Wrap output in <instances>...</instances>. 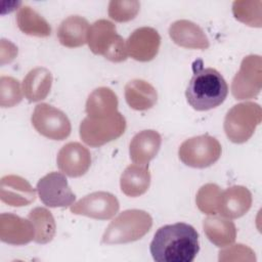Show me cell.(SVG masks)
Returning a JSON list of instances; mask_svg holds the SVG:
<instances>
[{
  "label": "cell",
  "mask_w": 262,
  "mask_h": 262,
  "mask_svg": "<svg viewBox=\"0 0 262 262\" xmlns=\"http://www.w3.org/2000/svg\"><path fill=\"white\" fill-rule=\"evenodd\" d=\"M157 262H191L200 251L199 233L183 222L160 227L149 246Z\"/></svg>",
  "instance_id": "6da1fadb"
},
{
  "label": "cell",
  "mask_w": 262,
  "mask_h": 262,
  "mask_svg": "<svg viewBox=\"0 0 262 262\" xmlns=\"http://www.w3.org/2000/svg\"><path fill=\"white\" fill-rule=\"evenodd\" d=\"M202 61L188 82L185 97L196 111H209L220 105L226 98L228 86L222 75L213 68H203Z\"/></svg>",
  "instance_id": "7a4b0ae2"
},
{
  "label": "cell",
  "mask_w": 262,
  "mask_h": 262,
  "mask_svg": "<svg viewBox=\"0 0 262 262\" xmlns=\"http://www.w3.org/2000/svg\"><path fill=\"white\" fill-rule=\"evenodd\" d=\"M151 216L139 209H130L120 213L104 230L101 243L107 245L127 244L140 239L151 228Z\"/></svg>",
  "instance_id": "3957f363"
},
{
  "label": "cell",
  "mask_w": 262,
  "mask_h": 262,
  "mask_svg": "<svg viewBox=\"0 0 262 262\" xmlns=\"http://www.w3.org/2000/svg\"><path fill=\"white\" fill-rule=\"evenodd\" d=\"M87 44L94 54L102 55L113 62L127 59L126 42L117 33L116 26L107 19L95 20L89 27Z\"/></svg>",
  "instance_id": "277c9868"
},
{
  "label": "cell",
  "mask_w": 262,
  "mask_h": 262,
  "mask_svg": "<svg viewBox=\"0 0 262 262\" xmlns=\"http://www.w3.org/2000/svg\"><path fill=\"white\" fill-rule=\"evenodd\" d=\"M262 121V108L256 102L246 101L234 104L224 118L223 128L233 143L248 141Z\"/></svg>",
  "instance_id": "5b68a950"
},
{
  "label": "cell",
  "mask_w": 262,
  "mask_h": 262,
  "mask_svg": "<svg viewBox=\"0 0 262 262\" xmlns=\"http://www.w3.org/2000/svg\"><path fill=\"white\" fill-rule=\"evenodd\" d=\"M126 129V119L117 112L104 118L86 117L80 124V137L87 145L97 147L119 138Z\"/></svg>",
  "instance_id": "8992f818"
},
{
  "label": "cell",
  "mask_w": 262,
  "mask_h": 262,
  "mask_svg": "<svg viewBox=\"0 0 262 262\" xmlns=\"http://www.w3.org/2000/svg\"><path fill=\"white\" fill-rule=\"evenodd\" d=\"M221 151L219 141L213 136L204 134L184 140L178 148V156L186 166L203 169L216 163Z\"/></svg>",
  "instance_id": "52a82bcc"
},
{
  "label": "cell",
  "mask_w": 262,
  "mask_h": 262,
  "mask_svg": "<svg viewBox=\"0 0 262 262\" xmlns=\"http://www.w3.org/2000/svg\"><path fill=\"white\" fill-rule=\"evenodd\" d=\"M31 122L39 134L52 140H63L71 134L72 126L68 116L48 103L35 106Z\"/></svg>",
  "instance_id": "ba28073f"
},
{
  "label": "cell",
  "mask_w": 262,
  "mask_h": 262,
  "mask_svg": "<svg viewBox=\"0 0 262 262\" xmlns=\"http://www.w3.org/2000/svg\"><path fill=\"white\" fill-rule=\"evenodd\" d=\"M262 87V58L257 54H250L243 58L238 72L231 82V93L235 99H250L256 97Z\"/></svg>",
  "instance_id": "9c48e42d"
},
{
  "label": "cell",
  "mask_w": 262,
  "mask_h": 262,
  "mask_svg": "<svg viewBox=\"0 0 262 262\" xmlns=\"http://www.w3.org/2000/svg\"><path fill=\"white\" fill-rule=\"evenodd\" d=\"M36 188L41 202L47 207L66 208L72 206L76 200V194L60 172L46 174L39 179Z\"/></svg>",
  "instance_id": "30bf717a"
},
{
  "label": "cell",
  "mask_w": 262,
  "mask_h": 262,
  "mask_svg": "<svg viewBox=\"0 0 262 262\" xmlns=\"http://www.w3.org/2000/svg\"><path fill=\"white\" fill-rule=\"evenodd\" d=\"M118 199L107 191H94L74 203L71 212L93 219L107 220L113 218L119 211Z\"/></svg>",
  "instance_id": "8fae6325"
},
{
  "label": "cell",
  "mask_w": 262,
  "mask_h": 262,
  "mask_svg": "<svg viewBox=\"0 0 262 262\" xmlns=\"http://www.w3.org/2000/svg\"><path fill=\"white\" fill-rule=\"evenodd\" d=\"M161 45V36L150 27L134 30L126 40L128 55L138 61H149L156 57Z\"/></svg>",
  "instance_id": "7c38bea8"
},
{
  "label": "cell",
  "mask_w": 262,
  "mask_h": 262,
  "mask_svg": "<svg viewBox=\"0 0 262 262\" xmlns=\"http://www.w3.org/2000/svg\"><path fill=\"white\" fill-rule=\"evenodd\" d=\"M56 163L59 170L70 177L84 175L91 165V155L80 142H69L58 151Z\"/></svg>",
  "instance_id": "4fadbf2b"
},
{
  "label": "cell",
  "mask_w": 262,
  "mask_h": 262,
  "mask_svg": "<svg viewBox=\"0 0 262 262\" xmlns=\"http://www.w3.org/2000/svg\"><path fill=\"white\" fill-rule=\"evenodd\" d=\"M0 199L12 207H24L36 199V190L29 181L18 175H5L0 181Z\"/></svg>",
  "instance_id": "5bb4252c"
},
{
  "label": "cell",
  "mask_w": 262,
  "mask_h": 262,
  "mask_svg": "<svg viewBox=\"0 0 262 262\" xmlns=\"http://www.w3.org/2000/svg\"><path fill=\"white\" fill-rule=\"evenodd\" d=\"M35 237V228L29 219L15 214L2 213L0 215V239L3 243L23 246Z\"/></svg>",
  "instance_id": "9a60e30c"
},
{
  "label": "cell",
  "mask_w": 262,
  "mask_h": 262,
  "mask_svg": "<svg viewBox=\"0 0 262 262\" xmlns=\"http://www.w3.org/2000/svg\"><path fill=\"white\" fill-rule=\"evenodd\" d=\"M252 206L251 191L242 185H233L221 191L218 214L228 219L244 216Z\"/></svg>",
  "instance_id": "2e32d148"
},
{
  "label": "cell",
  "mask_w": 262,
  "mask_h": 262,
  "mask_svg": "<svg viewBox=\"0 0 262 262\" xmlns=\"http://www.w3.org/2000/svg\"><path fill=\"white\" fill-rule=\"evenodd\" d=\"M169 35L178 46L189 49H207L210 41L204 30L188 19H178L169 27Z\"/></svg>",
  "instance_id": "e0dca14e"
},
{
  "label": "cell",
  "mask_w": 262,
  "mask_h": 262,
  "mask_svg": "<svg viewBox=\"0 0 262 262\" xmlns=\"http://www.w3.org/2000/svg\"><path fill=\"white\" fill-rule=\"evenodd\" d=\"M161 135L156 130H142L136 133L129 144L130 159L140 165H147L159 152Z\"/></svg>",
  "instance_id": "ac0fdd59"
},
{
  "label": "cell",
  "mask_w": 262,
  "mask_h": 262,
  "mask_svg": "<svg viewBox=\"0 0 262 262\" xmlns=\"http://www.w3.org/2000/svg\"><path fill=\"white\" fill-rule=\"evenodd\" d=\"M88 31L89 24L86 18L80 15H70L60 23L56 36L61 45L76 48L87 43Z\"/></svg>",
  "instance_id": "d6986e66"
},
{
  "label": "cell",
  "mask_w": 262,
  "mask_h": 262,
  "mask_svg": "<svg viewBox=\"0 0 262 262\" xmlns=\"http://www.w3.org/2000/svg\"><path fill=\"white\" fill-rule=\"evenodd\" d=\"M125 99L131 108L145 111L157 103L158 92L147 81L133 79L125 85Z\"/></svg>",
  "instance_id": "ffe728a7"
},
{
  "label": "cell",
  "mask_w": 262,
  "mask_h": 262,
  "mask_svg": "<svg viewBox=\"0 0 262 262\" xmlns=\"http://www.w3.org/2000/svg\"><path fill=\"white\" fill-rule=\"evenodd\" d=\"M52 74L43 67L31 70L23 81V92L30 102L43 100L47 97L52 86Z\"/></svg>",
  "instance_id": "44dd1931"
},
{
  "label": "cell",
  "mask_w": 262,
  "mask_h": 262,
  "mask_svg": "<svg viewBox=\"0 0 262 262\" xmlns=\"http://www.w3.org/2000/svg\"><path fill=\"white\" fill-rule=\"evenodd\" d=\"M150 185V173L147 165L131 164L121 175L120 186L124 194L136 198L147 191Z\"/></svg>",
  "instance_id": "7402d4cb"
},
{
  "label": "cell",
  "mask_w": 262,
  "mask_h": 262,
  "mask_svg": "<svg viewBox=\"0 0 262 262\" xmlns=\"http://www.w3.org/2000/svg\"><path fill=\"white\" fill-rule=\"evenodd\" d=\"M203 228L208 239L218 248L230 246L236 237L234 223L225 217L212 215L203 221Z\"/></svg>",
  "instance_id": "603a6c76"
},
{
  "label": "cell",
  "mask_w": 262,
  "mask_h": 262,
  "mask_svg": "<svg viewBox=\"0 0 262 262\" xmlns=\"http://www.w3.org/2000/svg\"><path fill=\"white\" fill-rule=\"evenodd\" d=\"M118 97L108 87H98L88 96L85 112L90 118L108 117L118 111Z\"/></svg>",
  "instance_id": "cb8c5ba5"
},
{
  "label": "cell",
  "mask_w": 262,
  "mask_h": 262,
  "mask_svg": "<svg viewBox=\"0 0 262 262\" xmlns=\"http://www.w3.org/2000/svg\"><path fill=\"white\" fill-rule=\"evenodd\" d=\"M18 29L30 36L48 37L51 34V27L48 21L29 5H23L16 13Z\"/></svg>",
  "instance_id": "d4e9b609"
},
{
  "label": "cell",
  "mask_w": 262,
  "mask_h": 262,
  "mask_svg": "<svg viewBox=\"0 0 262 262\" xmlns=\"http://www.w3.org/2000/svg\"><path fill=\"white\" fill-rule=\"evenodd\" d=\"M28 219L35 228L34 241L37 244L44 245L52 241L56 231V224L49 210L43 207H36L30 211Z\"/></svg>",
  "instance_id": "484cf974"
},
{
  "label": "cell",
  "mask_w": 262,
  "mask_h": 262,
  "mask_svg": "<svg viewBox=\"0 0 262 262\" xmlns=\"http://www.w3.org/2000/svg\"><path fill=\"white\" fill-rule=\"evenodd\" d=\"M262 1L260 0H236L232 3L234 17L250 26L260 28L262 25Z\"/></svg>",
  "instance_id": "4316f807"
},
{
  "label": "cell",
  "mask_w": 262,
  "mask_h": 262,
  "mask_svg": "<svg viewBox=\"0 0 262 262\" xmlns=\"http://www.w3.org/2000/svg\"><path fill=\"white\" fill-rule=\"evenodd\" d=\"M221 191V188L215 183H207L203 185L195 196V203L199 210L208 215L218 214Z\"/></svg>",
  "instance_id": "83f0119b"
},
{
  "label": "cell",
  "mask_w": 262,
  "mask_h": 262,
  "mask_svg": "<svg viewBox=\"0 0 262 262\" xmlns=\"http://www.w3.org/2000/svg\"><path fill=\"white\" fill-rule=\"evenodd\" d=\"M140 9L137 0H112L108 3V16L115 21L125 23L133 19Z\"/></svg>",
  "instance_id": "f1b7e54d"
},
{
  "label": "cell",
  "mask_w": 262,
  "mask_h": 262,
  "mask_svg": "<svg viewBox=\"0 0 262 262\" xmlns=\"http://www.w3.org/2000/svg\"><path fill=\"white\" fill-rule=\"evenodd\" d=\"M23 99L19 81L13 77L1 76L0 78V105L12 107Z\"/></svg>",
  "instance_id": "f546056e"
},
{
  "label": "cell",
  "mask_w": 262,
  "mask_h": 262,
  "mask_svg": "<svg viewBox=\"0 0 262 262\" xmlns=\"http://www.w3.org/2000/svg\"><path fill=\"white\" fill-rule=\"evenodd\" d=\"M255 261L253 250L243 244H236L219 252V261Z\"/></svg>",
  "instance_id": "4dcf8cb0"
}]
</instances>
